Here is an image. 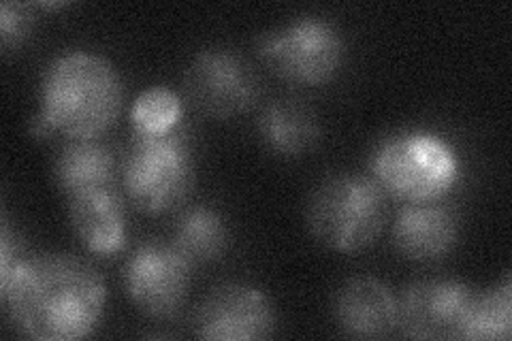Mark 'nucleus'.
<instances>
[{"label":"nucleus","instance_id":"nucleus-1","mask_svg":"<svg viewBox=\"0 0 512 341\" xmlns=\"http://www.w3.org/2000/svg\"><path fill=\"white\" fill-rule=\"evenodd\" d=\"M0 299L24 335L77 341L99 327L107 288L92 265L71 254L24 256L0 273Z\"/></svg>","mask_w":512,"mask_h":341},{"label":"nucleus","instance_id":"nucleus-2","mask_svg":"<svg viewBox=\"0 0 512 341\" xmlns=\"http://www.w3.org/2000/svg\"><path fill=\"white\" fill-rule=\"evenodd\" d=\"M122 101L124 86L114 64L92 52H67L43 73L32 131L37 137L99 139L116 124Z\"/></svg>","mask_w":512,"mask_h":341},{"label":"nucleus","instance_id":"nucleus-3","mask_svg":"<svg viewBox=\"0 0 512 341\" xmlns=\"http://www.w3.org/2000/svg\"><path fill=\"white\" fill-rule=\"evenodd\" d=\"M372 180L389 197L410 203H438L461 182V160L448 139L410 128L382 139L370 158Z\"/></svg>","mask_w":512,"mask_h":341},{"label":"nucleus","instance_id":"nucleus-4","mask_svg":"<svg viewBox=\"0 0 512 341\" xmlns=\"http://www.w3.org/2000/svg\"><path fill=\"white\" fill-rule=\"evenodd\" d=\"M195 152L188 131L133 135L122 162V186L141 214L163 216L178 209L195 184Z\"/></svg>","mask_w":512,"mask_h":341},{"label":"nucleus","instance_id":"nucleus-5","mask_svg":"<svg viewBox=\"0 0 512 341\" xmlns=\"http://www.w3.org/2000/svg\"><path fill=\"white\" fill-rule=\"evenodd\" d=\"M387 194L372 177L344 173L320 184L308 203L310 233L333 252L355 254L380 237Z\"/></svg>","mask_w":512,"mask_h":341},{"label":"nucleus","instance_id":"nucleus-6","mask_svg":"<svg viewBox=\"0 0 512 341\" xmlns=\"http://www.w3.org/2000/svg\"><path fill=\"white\" fill-rule=\"evenodd\" d=\"M259 54L288 84L323 86L342 71L346 41L331 22L301 18L265 35Z\"/></svg>","mask_w":512,"mask_h":341},{"label":"nucleus","instance_id":"nucleus-7","mask_svg":"<svg viewBox=\"0 0 512 341\" xmlns=\"http://www.w3.org/2000/svg\"><path fill=\"white\" fill-rule=\"evenodd\" d=\"M190 269L192 263L175 243L146 241L124 265V290L141 314L165 320L182 310Z\"/></svg>","mask_w":512,"mask_h":341},{"label":"nucleus","instance_id":"nucleus-8","mask_svg":"<svg viewBox=\"0 0 512 341\" xmlns=\"http://www.w3.org/2000/svg\"><path fill=\"white\" fill-rule=\"evenodd\" d=\"M188 101L216 120L246 113L259 99V77L250 64L231 50H203L186 69Z\"/></svg>","mask_w":512,"mask_h":341},{"label":"nucleus","instance_id":"nucleus-9","mask_svg":"<svg viewBox=\"0 0 512 341\" xmlns=\"http://www.w3.org/2000/svg\"><path fill=\"white\" fill-rule=\"evenodd\" d=\"M476 290L457 280H421L397 299V327L410 339H459Z\"/></svg>","mask_w":512,"mask_h":341},{"label":"nucleus","instance_id":"nucleus-10","mask_svg":"<svg viewBox=\"0 0 512 341\" xmlns=\"http://www.w3.org/2000/svg\"><path fill=\"white\" fill-rule=\"evenodd\" d=\"M274 329V305L263 290L250 284L214 288L195 314V335L210 341L267 339Z\"/></svg>","mask_w":512,"mask_h":341},{"label":"nucleus","instance_id":"nucleus-11","mask_svg":"<svg viewBox=\"0 0 512 341\" xmlns=\"http://www.w3.org/2000/svg\"><path fill=\"white\" fill-rule=\"evenodd\" d=\"M457 211L438 203H410L393 222L395 250L414 263H434L451 254L459 241Z\"/></svg>","mask_w":512,"mask_h":341},{"label":"nucleus","instance_id":"nucleus-12","mask_svg":"<svg viewBox=\"0 0 512 341\" xmlns=\"http://www.w3.org/2000/svg\"><path fill=\"white\" fill-rule=\"evenodd\" d=\"M333 318L348 337H384L397 329V299L378 278L359 275L335 292Z\"/></svg>","mask_w":512,"mask_h":341},{"label":"nucleus","instance_id":"nucleus-13","mask_svg":"<svg viewBox=\"0 0 512 341\" xmlns=\"http://www.w3.org/2000/svg\"><path fill=\"white\" fill-rule=\"evenodd\" d=\"M69 218L77 239L92 254L114 256L126 246V209L116 188L69 199Z\"/></svg>","mask_w":512,"mask_h":341},{"label":"nucleus","instance_id":"nucleus-14","mask_svg":"<svg viewBox=\"0 0 512 341\" xmlns=\"http://www.w3.org/2000/svg\"><path fill=\"white\" fill-rule=\"evenodd\" d=\"M118 158L99 139H69L58 152L54 177L67 199L116 186Z\"/></svg>","mask_w":512,"mask_h":341},{"label":"nucleus","instance_id":"nucleus-15","mask_svg":"<svg viewBox=\"0 0 512 341\" xmlns=\"http://www.w3.org/2000/svg\"><path fill=\"white\" fill-rule=\"evenodd\" d=\"M259 135L274 154L299 158L314 148L320 128L316 116L306 105L297 101H276L261 113Z\"/></svg>","mask_w":512,"mask_h":341},{"label":"nucleus","instance_id":"nucleus-16","mask_svg":"<svg viewBox=\"0 0 512 341\" xmlns=\"http://www.w3.org/2000/svg\"><path fill=\"white\" fill-rule=\"evenodd\" d=\"M231 241L229 224L212 207H192L175 226V248L192 265L214 263L227 252Z\"/></svg>","mask_w":512,"mask_h":341},{"label":"nucleus","instance_id":"nucleus-17","mask_svg":"<svg viewBox=\"0 0 512 341\" xmlns=\"http://www.w3.org/2000/svg\"><path fill=\"white\" fill-rule=\"evenodd\" d=\"M512 335V286L506 278L502 286L476 292L474 303L463 322L459 339H510Z\"/></svg>","mask_w":512,"mask_h":341},{"label":"nucleus","instance_id":"nucleus-18","mask_svg":"<svg viewBox=\"0 0 512 341\" xmlns=\"http://www.w3.org/2000/svg\"><path fill=\"white\" fill-rule=\"evenodd\" d=\"M184 103L169 88H148L131 109L133 135H167L182 126Z\"/></svg>","mask_w":512,"mask_h":341},{"label":"nucleus","instance_id":"nucleus-19","mask_svg":"<svg viewBox=\"0 0 512 341\" xmlns=\"http://www.w3.org/2000/svg\"><path fill=\"white\" fill-rule=\"evenodd\" d=\"M32 26V18L24 5L3 3L0 5V41H3V50L11 52L13 47H20L22 41L28 37Z\"/></svg>","mask_w":512,"mask_h":341}]
</instances>
